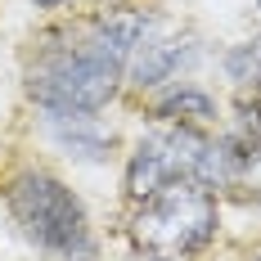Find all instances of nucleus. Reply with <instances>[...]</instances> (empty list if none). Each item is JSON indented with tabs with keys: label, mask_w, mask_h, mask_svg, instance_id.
I'll return each mask as SVG.
<instances>
[{
	"label": "nucleus",
	"mask_w": 261,
	"mask_h": 261,
	"mask_svg": "<svg viewBox=\"0 0 261 261\" xmlns=\"http://www.w3.org/2000/svg\"><path fill=\"white\" fill-rule=\"evenodd\" d=\"M221 72L234 90H261V32L243 36L221 54Z\"/></svg>",
	"instance_id": "nucleus-9"
},
{
	"label": "nucleus",
	"mask_w": 261,
	"mask_h": 261,
	"mask_svg": "<svg viewBox=\"0 0 261 261\" xmlns=\"http://www.w3.org/2000/svg\"><path fill=\"white\" fill-rule=\"evenodd\" d=\"M5 207L18 234L50 261H99V243L90 230V212L68 185L45 167H18L0 185Z\"/></svg>",
	"instance_id": "nucleus-2"
},
{
	"label": "nucleus",
	"mask_w": 261,
	"mask_h": 261,
	"mask_svg": "<svg viewBox=\"0 0 261 261\" xmlns=\"http://www.w3.org/2000/svg\"><path fill=\"white\" fill-rule=\"evenodd\" d=\"M23 86L41 122L50 126V122H68V117L104 113L122 95L126 72L113 59H104L81 32H50L32 54Z\"/></svg>",
	"instance_id": "nucleus-1"
},
{
	"label": "nucleus",
	"mask_w": 261,
	"mask_h": 261,
	"mask_svg": "<svg viewBox=\"0 0 261 261\" xmlns=\"http://www.w3.org/2000/svg\"><path fill=\"white\" fill-rule=\"evenodd\" d=\"M207 158H212V130H185V126H153L135 140L126 153L122 189L130 203L153 198L158 189L180 180L207 185Z\"/></svg>",
	"instance_id": "nucleus-4"
},
{
	"label": "nucleus",
	"mask_w": 261,
	"mask_h": 261,
	"mask_svg": "<svg viewBox=\"0 0 261 261\" xmlns=\"http://www.w3.org/2000/svg\"><path fill=\"white\" fill-rule=\"evenodd\" d=\"M221 230V198L198 180H180L135 203L130 243L149 261H194Z\"/></svg>",
	"instance_id": "nucleus-3"
},
{
	"label": "nucleus",
	"mask_w": 261,
	"mask_h": 261,
	"mask_svg": "<svg viewBox=\"0 0 261 261\" xmlns=\"http://www.w3.org/2000/svg\"><path fill=\"white\" fill-rule=\"evenodd\" d=\"M149 113H153L158 126H185V130H207L221 117L216 95L203 90L198 81H171L149 95Z\"/></svg>",
	"instance_id": "nucleus-7"
},
{
	"label": "nucleus",
	"mask_w": 261,
	"mask_h": 261,
	"mask_svg": "<svg viewBox=\"0 0 261 261\" xmlns=\"http://www.w3.org/2000/svg\"><path fill=\"white\" fill-rule=\"evenodd\" d=\"M257 9H261V0H257Z\"/></svg>",
	"instance_id": "nucleus-12"
},
{
	"label": "nucleus",
	"mask_w": 261,
	"mask_h": 261,
	"mask_svg": "<svg viewBox=\"0 0 261 261\" xmlns=\"http://www.w3.org/2000/svg\"><path fill=\"white\" fill-rule=\"evenodd\" d=\"M153 32H162V18H158L153 9H144V5H113V9H99L95 18H86V27H81V36L104 54V59H113L122 72H126V63L135 59V50H140Z\"/></svg>",
	"instance_id": "nucleus-6"
},
{
	"label": "nucleus",
	"mask_w": 261,
	"mask_h": 261,
	"mask_svg": "<svg viewBox=\"0 0 261 261\" xmlns=\"http://www.w3.org/2000/svg\"><path fill=\"white\" fill-rule=\"evenodd\" d=\"M203 54H207L203 36H194V32H153L126 63V86L153 95L171 81H189V72L203 63Z\"/></svg>",
	"instance_id": "nucleus-5"
},
{
	"label": "nucleus",
	"mask_w": 261,
	"mask_h": 261,
	"mask_svg": "<svg viewBox=\"0 0 261 261\" xmlns=\"http://www.w3.org/2000/svg\"><path fill=\"white\" fill-rule=\"evenodd\" d=\"M32 9H45V14H59V9H68V5H81V0H27Z\"/></svg>",
	"instance_id": "nucleus-11"
},
{
	"label": "nucleus",
	"mask_w": 261,
	"mask_h": 261,
	"mask_svg": "<svg viewBox=\"0 0 261 261\" xmlns=\"http://www.w3.org/2000/svg\"><path fill=\"white\" fill-rule=\"evenodd\" d=\"M230 135L243 140V144H261V90H239Z\"/></svg>",
	"instance_id": "nucleus-10"
},
{
	"label": "nucleus",
	"mask_w": 261,
	"mask_h": 261,
	"mask_svg": "<svg viewBox=\"0 0 261 261\" xmlns=\"http://www.w3.org/2000/svg\"><path fill=\"white\" fill-rule=\"evenodd\" d=\"M50 140L59 144V153L72 162H108L117 149V130L104 117H68V122H50Z\"/></svg>",
	"instance_id": "nucleus-8"
}]
</instances>
